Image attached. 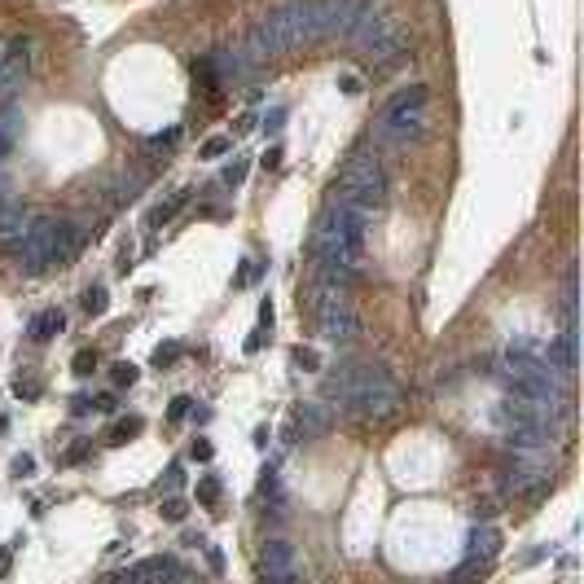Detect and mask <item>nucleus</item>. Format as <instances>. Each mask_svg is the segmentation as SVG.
<instances>
[{
    "instance_id": "nucleus-1",
    "label": "nucleus",
    "mask_w": 584,
    "mask_h": 584,
    "mask_svg": "<svg viewBox=\"0 0 584 584\" xmlns=\"http://www.w3.org/2000/svg\"><path fill=\"white\" fill-rule=\"evenodd\" d=\"M365 0H290V5L272 9L268 18H259L250 27L242 53L250 66H259L264 57L290 53L299 44H316V40H343L356 31Z\"/></svg>"
},
{
    "instance_id": "nucleus-2",
    "label": "nucleus",
    "mask_w": 584,
    "mask_h": 584,
    "mask_svg": "<svg viewBox=\"0 0 584 584\" xmlns=\"http://www.w3.org/2000/svg\"><path fill=\"white\" fill-rule=\"evenodd\" d=\"M387 202V172L374 154H356V159L343 167V181H339V207L365 211L374 216L378 207Z\"/></svg>"
},
{
    "instance_id": "nucleus-3",
    "label": "nucleus",
    "mask_w": 584,
    "mask_h": 584,
    "mask_svg": "<svg viewBox=\"0 0 584 584\" xmlns=\"http://www.w3.org/2000/svg\"><path fill=\"white\" fill-rule=\"evenodd\" d=\"M352 40L361 44V49L374 57V62H400L404 53V44H409V35H404V22L391 14V9H374V5H365L361 9V22H356V31H352Z\"/></svg>"
},
{
    "instance_id": "nucleus-4",
    "label": "nucleus",
    "mask_w": 584,
    "mask_h": 584,
    "mask_svg": "<svg viewBox=\"0 0 584 584\" xmlns=\"http://www.w3.org/2000/svg\"><path fill=\"white\" fill-rule=\"evenodd\" d=\"M343 404H352V413H361V417H387V413L400 409V387L387 369L369 365V369H356Z\"/></svg>"
},
{
    "instance_id": "nucleus-5",
    "label": "nucleus",
    "mask_w": 584,
    "mask_h": 584,
    "mask_svg": "<svg viewBox=\"0 0 584 584\" xmlns=\"http://www.w3.org/2000/svg\"><path fill=\"white\" fill-rule=\"evenodd\" d=\"M426 101H431V97H426L422 83L400 88L396 97L387 101L383 119H378V137L396 141V145H404V141H413V137H422V128H426Z\"/></svg>"
},
{
    "instance_id": "nucleus-6",
    "label": "nucleus",
    "mask_w": 584,
    "mask_h": 584,
    "mask_svg": "<svg viewBox=\"0 0 584 584\" xmlns=\"http://www.w3.org/2000/svg\"><path fill=\"white\" fill-rule=\"evenodd\" d=\"M316 325L325 334L330 343H352L356 330H361V321H356V308L348 299V290L343 285H325L316 299Z\"/></svg>"
},
{
    "instance_id": "nucleus-7",
    "label": "nucleus",
    "mask_w": 584,
    "mask_h": 584,
    "mask_svg": "<svg viewBox=\"0 0 584 584\" xmlns=\"http://www.w3.org/2000/svg\"><path fill=\"white\" fill-rule=\"evenodd\" d=\"M550 452H527L523 461H514L510 470H501V492L505 496H541L550 487Z\"/></svg>"
},
{
    "instance_id": "nucleus-8",
    "label": "nucleus",
    "mask_w": 584,
    "mask_h": 584,
    "mask_svg": "<svg viewBox=\"0 0 584 584\" xmlns=\"http://www.w3.org/2000/svg\"><path fill=\"white\" fill-rule=\"evenodd\" d=\"M53 233H57V220H35L27 233H22V246H18V259L27 272H40L53 264Z\"/></svg>"
},
{
    "instance_id": "nucleus-9",
    "label": "nucleus",
    "mask_w": 584,
    "mask_h": 584,
    "mask_svg": "<svg viewBox=\"0 0 584 584\" xmlns=\"http://www.w3.org/2000/svg\"><path fill=\"white\" fill-rule=\"evenodd\" d=\"M132 576H137V584H194V571L181 567L176 558H163V554H154V558H145V563H137Z\"/></svg>"
},
{
    "instance_id": "nucleus-10",
    "label": "nucleus",
    "mask_w": 584,
    "mask_h": 584,
    "mask_svg": "<svg viewBox=\"0 0 584 584\" xmlns=\"http://www.w3.org/2000/svg\"><path fill=\"white\" fill-rule=\"evenodd\" d=\"M259 576H299V550L285 536H272L259 550Z\"/></svg>"
},
{
    "instance_id": "nucleus-11",
    "label": "nucleus",
    "mask_w": 584,
    "mask_h": 584,
    "mask_svg": "<svg viewBox=\"0 0 584 584\" xmlns=\"http://www.w3.org/2000/svg\"><path fill=\"white\" fill-rule=\"evenodd\" d=\"M27 62H31V44H27V40H14L5 53H0V97H9V92L22 83V75H27Z\"/></svg>"
},
{
    "instance_id": "nucleus-12",
    "label": "nucleus",
    "mask_w": 584,
    "mask_h": 584,
    "mask_svg": "<svg viewBox=\"0 0 584 584\" xmlns=\"http://www.w3.org/2000/svg\"><path fill=\"white\" fill-rule=\"evenodd\" d=\"M294 422H299V435H325L334 426V409L330 400H312L303 404V413H294Z\"/></svg>"
},
{
    "instance_id": "nucleus-13",
    "label": "nucleus",
    "mask_w": 584,
    "mask_h": 584,
    "mask_svg": "<svg viewBox=\"0 0 584 584\" xmlns=\"http://www.w3.org/2000/svg\"><path fill=\"white\" fill-rule=\"evenodd\" d=\"M496 554H501V532L496 527H474L470 545H466V558L470 563H492Z\"/></svg>"
},
{
    "instance_id": "nucleus-14",
    "label": "nucleus",
    "mask_w": 584,
    "mask_h": 584,
    "mask_svg": "<svg viewBox=\"0 0 584 584\" xmlns=\"http://www.w3.org/2000/svg\"><path fill=\"white\" fill-rule=\"evenodd\" d=\"M79 255V229L66 220H57V233H53V264H70Z\"/></svg>"
},
{
    "instance_id": "nucleus-15",
    "label": "nucleus",
    "mask_w": 584,
    "mask_h": 584,
    "mask_svg": "<svg viewBox=\"0 0 584 584\" xmlns=\"http://www.w3.org/2000/svg\"><path fill=\"white\" fill-rule=\"evenodd\" d=\"M66 330V312H57V308H44L40 316L31 321V343H49V339H57V334Z\"/></svg>"
},
{
    "instance_id": "nucleus-16",
    "label": "nucleus",
    "mask_w": 584,
    "mask_h": 584,
    "mask_svg": "<svg viewBox=\"0 0 584 584\" xmlns=\"http://www.w3.org/2000/svg\"><path fill=\"white\" fill-rule=\"evenodd\" d=\"M31 229V220H27V211H22V202H0V237H22Z\"/></svg>"
},
{
    "instance_id": "nucleus-17",
    "label": "nucleus",
    "mask_w": 584,
    "mask_h": 584,
    "mask_svg": "<svg viewBox=\"0 0 584 584\" xmlns=\"http://www.w3.org/2000/svg\"><path fill=\"white\" fill-rule=\"evenodd\" d=\"M18 137H22V119H18V110H0V159H5V154H14Z\"/></svg>"
},
{
    "instance_id": "nucleus-18",
    "label": "nucleus",
    "mask_w": 584,
    "mask_h": 584,
    "mask_svg": "<svg viewBox=\"0 0 584 584\" xmlns=\"http://www.w3.org/2000/svg\"><path fill=\"white\" fill-rule=\"evenodd\" d=\"M185 202H189V189H176V194L167 198V202H159V207L150 211V220H145V224H150V229H163V224H167V220L176 216V211L185 207Z\"/></svg>"
},
{
    "instance_id": "nucleus-19",
    "label": "nucleus",
    "mask_w": 584,
    "mask_h": 584,
    "mask_svg": "<svg viewBox=\"0 0 584 584\" xmlns=\"http://www.w3.org/2000/svg\"><path fill=\"white\" fill-rule=\"evenodd\" d=\"M105 308H110V294H105L101 285H88V290H83V312H88V316H101Z\"/></svg>"
},
{
    "instance_id": "nucleus-20",
    "label": "nucleus",
    "mask_w": 584,
    "mask_h": 584,
    "mask_svg": "<svg viewBox=\"0 0 584 584\" xmlns=\"http://www.w3.org/2000/svg\"><path fill=\"white\" fill-rule=\"evenodd\" d=\"M229 150H233V137H207V141H202V150H198V159L211 163V159H224Z\"/></svg>"
},
{
    "instance_id": "nucleus-21",
    "label": "nucleus",
    "mask_w": 584,
    "mask_h": 584,
    "mask_svg": "<svg viewBox=\"0 0 584 584\" xmlns=\"http://www.w3.org/2000/svg\"><path fill=\"white\" fill-rule=\"evenodd\" d=\"M290 361H294V369H303V374L321 369V356H316V348H294V352H290Z\"/></svg>"
},
{
    "instance_id": "nucleus-22",
    "label": "nucleus",
    "mask_w": 584,
    "mask_h": 584,
    "mask_svg": "<svg viewBox=\"0 0 584 584\" xmlns=\"http://www.w3.org/2000/svg\"><path fill=\"white\" fill-rule=\"evenodd\" d=\"M181 352H185L181 343H163V348L154 352V369H172L176 361H181Z\"/></svg>"
},
{
    "instance_id": "nucleus-23",
    "label": "nucleus",
    "mask_w": 584,
    "mask_h": 584,
    "mask_svg": "<svg viewBox=\"0 0 584 584\" xmlns=\"http://www.w3.org/2000/svg\"><path fill=\"white\" fill-rule=\"evenodd\" d=\"M159 514H163L167 523H181V518L189 514V505H185V501H181V496H167V501H163V505H159Z\"/></svg>"
},
{
    "instance_id": "nucleus-24",
    "label": "nucleus",
    "mask_w": 584,
    "mask_h": 584,
    "mask_svg": "<svg viewBox=\"0 0 584 584\" xmlns=\"http://www.w3.org/2000/svg\"><path fill=\"white\" fill-rule=\"evenodd\" d=\"M198 501H202V505H216V501H220V479H216V474L198 479Z\"/></svg>"
},
{
    "instance_id": "nucleus-25",
    "label": "nucleus",
    "mask_w": 584,
    "mask_h": 584,
    "mask_svg": "<svg viewBox=\"0 0 584 584\" xmlns=\"http://www.w3.org/2000/svg\"><path fill=\"white\" fill-rule=\"evenodd\" d=\"M9 470H14V479H31V474H35V457H31V452H18V457L9 461Z\"/></svg>"
},
{
    "instance_id": "nucleus-26",
    "label": "nucleus",
    "mask_w": 584,
    "mask_h": 584,
    "mask_svg": "<svg viewBox=\"0 0 584 584\" xmlns=\"http://www.w3.org/2000/svg\"><path fill=\"white\" fill-rule=\"evenodd\" d=\"M137 378H141L137 365H114V369H110V383H114V387H132Z\"/></svg>"
},
{
    "instance_id": "nucleus-27",
    "label": "nucleus",
    "mask_w": 584,
    "mask_h": 584,
    "mask_svg": "<svg viewBox=\"0 0 584 584\" xmlns=\"http://www.w3.org/2000/svg\"><path fill=\"white\" fill-rule=\"evenodd\" d=\"M137 431H141V417H128V422H119L110 431V444H123V439H132Z\"/></svg>"
},
{
    "instance_id": "nucleus-28",
    "label": "nucleus",
    "mask_w": 584,
    "mask_h": 584,
    "mask_svg": "<svg viewBox=\"0 0 584 584\" xmlns=\"http://www.w3.org/2000/svg\"><path fill=\"white\" fill-rule=\"evenodd\" d=\"M189 409H194V404H189V396H176L172 404H167V422H185Z\"/></svg>"
},
{
    "instance_id": "nucleus-29",
    "label": "nucleus",
    "mask_w": 584,
    "mask_h": 584,
    "mask_svg": "<svg viewBox=\"0 0 584 584\" xmlns=\"http://www.w3.org/2000/svg\"><path fill=\"white\" fill-rule=\"evenodd\" d=\"M14 396H18V400H35V396H40V383H35V378H18V383H14Z\"/></svg>"
},
{
    "instance_id": "nucleus-30",
    "label": "nucleus",
    "mask_w": 584,
    "mask_h": 584,
    "mask_svg": "<svg viewBox=\"0 0 584 584\" xmlns=\"http://www.w3.org/2000/svg\"><path fill=\"white\" fill-rule=\"evenodd\" d=\"M176 137H181V128H172V132L150 137V150H154V154H159V150H172V145H176Z\"/></svg>"
},
{
    "instance_id": "nucleus-31",
    "label": "nucleus",
    "mask_w": 584,
    "mask_h": 584,
    "mask_svg": "<svg viewBox=\"0 0 584 584\" xmlns=\"http://www.w3.org/2000/svg\"><path fill=\"white\" fill-rule=\"evenodd\" d=\"M242 181H246V163H242V159L224 167V185H242Z\"/></svg>"
},
{
    "instance_id": "nucleus-32",
    "label": "nucleus",
    "mask_w": 584,
    "mask_h": 584,
    "mask_svg": "<svg viewBox=\"0 0 584 584\" xmlns=\"http://www.w3.org/2000/svg\"><path fill=\"white\" fill-rule=\"evenodd\" d=\"M189 457H194V461H211V457H216V448H211V439H194V448H189Z\"/></svg>"
},
{
    "instance_id": "nucleus-33",
    "label": "nucleus",
    "mask_w": 584,
    "mask_h": 584,
    "mask_svg": "<svg viewBox=\"0 0 584 584\" xmlns=\"http://www.w3.org/2000/svg\"><path fill=\"white\" fill-rule=\"evenodd\" d=\"M207 550V567H211V576H224V554L216 550V545H202Z\"/></svg>"
},
{
    "instance_id": "nucleus-34",
    "label": "nucleus",
    "mask_w": 584,
    "mask_h": 584,
    "mask_svg": "<svg viewBox=\"0 0 584 584\" xmlns=\"http://www.w3.org/2000/svg\"><path fill=\"white\" fill-rule=\"evenodd\" d=\"M92 369H97V356H92V352H79V356H75V374H79V378H88Z\"/></svg>"
},
{
    "instance_id": "nucleus-35",
    "label": "nucleus",
    "mask_w": 584,
    "mask_h": 584,
    "mask_svg": "<svg viewBox=\"0 0 584 584\" xmlns=\"http://www.w3.org/2000/svg\"><path fill=\"white\" fill-rule=\"evenodd\" d=\"M281 154H285L281 145H268V154L259 159V163H264V172H277V167H281Z\"/></svg>"
},
{
    "instance_id": "nucleus-36",
    "label": "nucleus",
    "mask_w": 584,
    "mask_h": 584,
    "mask_svg": "<svg viewBox=\"0 0 584 584\" xmlns=\"http://www.w3.org/2000/svg\"><path fill=\"white\" fill-rule=\"evenodd\" d=\"M281 123H285V110H268L264 114V132H281Z\"/></svg>"
},
{
    "instance_id": "nucleus-37",
    "label": "nucleus",
    "mask_w": 584,
    "mask_h": 584,
    "mask_svg": "<svg viewBox=\"0 0 584 584\" xmlns=\"http://www.w3.org/2000/svg\"><path fill=\"white\" fill-rule=\"evenodd\" d=\"M163 483H167V492H176V487L185 483V470H181V466H167V479H163Z\"/></svg>"
},
{
    "instance_id": "nucleus-38",
    "label": "nucleus",
    "mask_w": 584,
    "mask_h": 584,
    "mask_svg": "<svg viewBox=\"0 0 584 584\" xmlns=\"http://www.w3.org/2000/svg\"><path fill=\"white\" fill-rule=\"evenodd\" d=\"M128 268H132V242L119 250V272H128Z\"/></svg>"
},
{
    "instance_id": "nucleus-39",
    "label": "nucleus",
    "mask_w": 584,
    "mask_h": 584,
    "mask_svg": "<svg viewBox=\"0 0 584 584\" xmlns=\"http://www.w3.org/2000/svg\"><path fill=\"white\" fill-rule=\"evenodd\" d=\"M259 325H264V330L272 325V303H268V299H264V303H259Z\"/></svg>"
},
{
    "instance_id": "nucleus-40",
    "label": "nucleus",
    "mask_w": 584,
    "mask_h": 584,
    "mask_svg": "<svg viewBox=\"0 0 584 584\" xmlns=\"http://www.w3.org/2000/svg\"><path fill=\"white\" fill-rule=\"evenodd\" d=\"M97 409H101V413H114V396H110V391H105V396H97Z\"/></svg>"
},
{
    "instance_id": "nucleus-41",
    "label": "nucleus",
    "mask_w": 584,
    "mask_h": 584,
    "mask_svg": "<svg viewBox=\"0 0 584 584\" xmlns=\"http://www.w3.org/2000/svg\"><path fill=\"white\" fill-rule=\"evenodd\" d=\"M9 563H14V545H9V550L0 554V576H9Z\"/></svg>"
},
{
    "instance_id": "nucleus-42",
    "label": "nucleus",
    "mask_w": 584,
    "mask_h": 584,
    "mask_svg": "<svg viewBox=\"0 0 584 584\" xmlns=\"http://www.w3.org/2000/svg\"><path fill=\"white\" fill-rule=\"evenodd\" d=\"M110 584H137V576H132V571H119V576H114Z\"/></svg>"
},
{
    "instance_id": "nucleus-43",
    "label": "nucleus",
    "mask_w": 584,
    "mask_h": 584,
    "mask_svg": "<svg viewBox=\"0 0 584 584\" xmlns=\"http://www.w3.org/2000/svg\"><path fill=\"white\" fill-rule=\"evenodd\" d=\"M5 426H9V417H5V413H0V431H5Z\"/></svg>"
}]
</instances>
